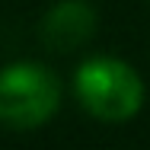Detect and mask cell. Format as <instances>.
<instances>
[{
  "label": "cell",
  "instance_id": "3957f363",
  "mask_svg": "<svg viewBox=\"0 0 150 150\" xmlns=\"http://www.w3.org/2000/svg\"><path fill=\"white\" fill-rule=\"evenodd\" d=\"M96 32V10L86 0H61L42 19V42L54 51H74Z\"/></svg>",
  "mask_w": 150,
  "mask_h": 150
},
{
  "label": "cell",
  "instance_id": "6da1fadb",
  "mask_svg": "<svg viewBox=\"0 0 150 150\" xmlns=\"http://www.w3.org/2000/svg\"><path fill=\"white\" fill-rule=\"evenodd\" d=\"M74 90L80 105L99 121H128L144 105V80L121 58L99 54L77 67Z\"/></svg>",
  "mask_w": 150,
  "mask_h": 150
},
{
  "label": "cell",
  "instance_id": "7a4b0ae2",
  "mask_svg": "<svg viewBox=\"0 0 150 150\" xmlns=\"http://www.w3.org/2000/svg\"><path fill=\"white\" fill-rule=\"evenodd\" d=\"M61 105V80L35 61H19L0 70V125L38 128Z\"/></svg>",
  "mask_w": 150,
  "mask_h": 150
}]
</instances>
